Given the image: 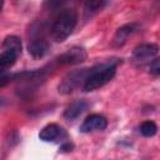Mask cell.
<instances>
[{
  "instance_id": "7a4b0ae2",
  "label": "cell",
  "mask_w": 160,
  "mask_h": 160,
  "mask_svg": "<svg viewBox=\"0 0 160 160\" xmlns=\"http://www.w3.org/2000/svg\"><path fill=\"white\" fill-rule=\"evenodd\" d=\"M76 24H78L76 11L70 8L62 9L52 19L51 25L49 26V34L54 41L62 42L71 35Z\"/></svg>"
},
{
  "instance_id": "8fae6325",
  "label": "cell",
  "mask_w": 160,
  "mask_h": 160,
  "mask_svg": "<svg viewBox=\"0 0 160 160\" xmlns=\"http://www.w3.org/2000/svg\"><path fill=\"white\" fill-rule=\"evenodd\" d=\"M89 108V102L84 99H79L72 101L64 111V118L66 120H75L78 119L86 109Z\"/></svg>"
},
{
  "instance_id": "5bb4252c",
  "label": "cell",
  "mask_w": 160,
  "mask_h": 160,
  "mask_svg": "<svg viewBox=\"0 0 160 160\" xmlns=\"http://www.w3.org/2000/svg\"><path fill=\"white\" fill-rule=\"evenodd\" d=\"M150 72L154 74V75L160 76V61H155V62L151 64V66H150Z\"/></svg>"
},
{
  "instance_id": "6da1fadb",
  "label": "cell",
  "mask_w": 160,
  "mask_h": 160,
  "mask_svg": "<svg viewBox=\"0 0 160 160\" xmlns=\"http://www.w3.org/2000/svg\"><path fill=\"white\" fill-rule=\"evenodd\" d=\"M119 64H121V59H112L89 68V74L82 85V90L89 92L108 84L115 76Z\"/></svg>"
},
{
  "instance_id": "52a82bcc",
  "label": "cell",
  "mask_w": 160,
  "mask_h": 160,
  "mask_svg": "<svg viewBox=\"0 0 160 160\" xmlns=\"http://www.w3.org/2000/svg\"><path fill=\"white\" fill-rule=\"evenodd\" d=\"M159 52V46L156 44L151 42H142L132 50V58L138 62H145L148 60H151L155 58Z\"/></svg>"
},
{
  "instance_id": "7c38bea8",
  "label": "cell",
  "mask_w": 160,
  "mask_h": 160,
  "mask_svg": "<svg viewBox=\"0 0 160 160\" xmlns=\"http://www.w3.org/2000/svg\"><path fill=\"white\" fill-rule=\"evenodd\" d=\"M106 5L105 1H88L85 2V6H84V12H85V18H91L94 14H96L99 10H101L104 6Z\"/></svg>"
},
{
  "instance_id": "9a60e30c",
  "label": "cell",
  "mask_w": 160,
  "mask_h": 160,
  "mask_svg": "<svg viewBox=\"0 0 160 160\" xmlns=\"http://www.w3.org/2000/svg\"><path fill=\"white\" fill-rule=\"evenodd\" d=\"M74 149V145L70 142V141H65L61 146H60V151H62V152H66V151H71Z\"/></svg>"
},
{
  "instance_id": "ba28073f",
  "label": "cell",
  "mask_w": 160,
  "mask_h": 160,
  "mask_svg": "<svg viewBox=\"0 0 160 160\" xmlns=\"http://www.w3.org/2000/svg\"><path fill=\"white\" fill-rule=\"evenodd\" d=\"M66 131L58 124H48L46 126H44L40 132H39V138L42 141L50 142V141H58V140H64L66 139Z\"/></svg>"
},
{
  "instance_id": "5b68a950",
  "label": "cell",
  "mask_w": 160,
  "mask_h": 160,
  "mask_svg": "<svg viewBox=\"0 0 160 160\" xmlns=\"http://www.w3.org/2000/svg\"><path fill=\"white\" fill-rule=\"evenodd\" d=\"M88 74H89V69H78V70H74V71L69 72L62 79V81L59 84V92L70 94L76 88H79V86L82 88Z\"/></svg>"
},
{
  "instance_id": "277c9868",
  "label": "cell",
  "mask_w": 160,
  "mask_h": 160,
  "mask_svg": "<svg viewBox=\"0 0 160 160\" xmlns=\"http://www.w3.org/2000/svg\"><path fill=\"white\" fill-rule=\"evenodd\" d=\"M50 48L49 41L44 36V32L41 30V25L34 24L31 26L30 34H29V44H28V51L34 59H41L46 55L48 50Z\"/></svg>"
},
{
  "instance_id": "4fadbf2b",
  "label": "cell",
  "mask_w": 160,
  "mask_h": 160,
  "mask_svg": "<svg viewBox=\"0 0 160 160\" xmlns=\"http://www.w3.org/2000/svg\"><path fill=\"white\" fill-rule=\"evenodd\" d=\"M140 132L145 138L154 136L158 132V125L151 120H146L140 125Z\"/></svg>"
},
{
  "instance_id": "9c48e42d",
  "label": "cell",
  "mask_w": 160,
  "mask_h": 160,
  "mask_svg": "<svg viewBox=\"0 0 160 160\" xmlns=\"http://www.w3.org/2000/svg\"><path fill=\"white\" fill-rule=\"evenodd\" d=\"M108 126V119L101 114H91L89 115L81 124V132H91L96 130H105Z\"/></svg>"
},
{
  "instance_id": "8992f818",
  "label": "cell",
  "mask_w": 160,
  "mask_h": 160,
  "mask_svg": "<svg viewBox=\"0 0 160 160\" xmlns=\"http://www.w3.org/2000/svg\"><path fill=\"white\" fill-rule=\"evenodd\" d=\"M86 58H88V54L85 49L80 46H74L69 49L68 51H65L64 54L59 55L55 59L54 64L55 65H75V64H80L85 61Z\"/></svg>"
},
{
  "instance_id": "3957f363",
  "label": "cell",
  "mask_w": 160,
  "mask_h": 160,
  "mask_svg": "<svg viewBox=\"0 0 160 160\" xmlns=\"http://www.w3.org/2000/svg\"><path fill=\"white\" fill-rule=\"evenodd\" d=\"M21 55V41L18 36L10 35L6 36L1 45V55H0V69L4 72L6 69L11 68L18 58Z\"/></svg>"
},
{
  "instance_id": "30bf717a",
  "label": "cell",
  "mask_w": 160,
  "mask_h": 160,
  "mask_svg": "<svg viewBox=\"0 0 160 160\" xmlns=\"http://www.w3.org/2000/svg\"><path fill=\"white\" fill-rule=\"evenodd\" d=\"M138 30H139V25L136 22H130V24H126V25L120 26L116 30V32H115V35L112 38L111 45L114 48H121V46H124L126 44L129 36H131Z\"/></svg>"
}]
</instances>
